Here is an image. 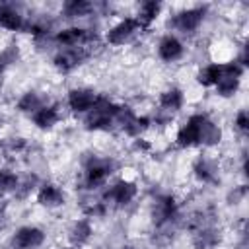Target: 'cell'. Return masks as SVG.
<instances>
[{
  "label": "cell",
  "mask_w": 249,
  "mask_h": 249,
  "mask_svg": "<svg viewBox=\"0 0 249 249\" xmlns=\"http://www.w3.org/2000/svg\"><path fill=\"white\" fill-rule=\"evenodd\" d=\"M95 10V6L88 0H66L62 2L60 14L68 19H78V18H86Z\"/></svg>",
  "instance_id": "ffe728a7"
},
{
  "label": "cell",
  "mask_w": 249,
  "mask_h": 249,
  "mask_svg": "<svg viewBox=\"0 0 249 249\" xmlns=\"http://www.w3.org/2000/svg\"><path fill=\"white\" fill-rule=\"evenodd\" d=\"M47 239V233L43 228L25 224L19 226L12 237H10V249H39Z\"/></svg>",
  "instance_id": "52a82bcc"
},
{
  "label": "cell",
  "mask_w": 249,
  "mask_h": 249,
  "mask_svg": "<svg viewBox=\"0 0 249 249\" xmlns=\"http://www.w3.org/2000/svg\"><path fill=\"white\" fill-rule=\"evenodd\" d=\"M89 51L86 47H72V49H58L53 56V66L60 74H70L74 72L86 58Z\"/></svg>",
  "instance_id": "9c48e42d"
},
{
  "label": "cell",
  "mask_w": 249,
  "mask_h": 249,
  "mask_svg": "<svg viewBox=\"0 0 249 249\" xmlns=\"http://www.w3.org/2000/svg\"><path fill=\"white\" fill-rule=\"evenodd\" d=\"M119 109V103L109 99L107 95L99 93L93 109L84 115V128L89 132H99V130H109V126L115 121V113Z\"/></svg>",
  "instance_id": "7a4b0ae2"
},
{
  "label": "cell",
  "mask_w": 249,
  "mask_h": 249,
  "mask_svg": "<svg viewBox=\"0 0 249 249\" xmlns=\"http://www.w3.org/2000/svg\"><path fill=\"white\" fill-rule=\"evenodd\" d=\"M156 53H158V58L161 62L173 64L185 56V43L179 39V35L165 33L163 37H160V41L156 45Z\"/></svg>",
  "instance_id": "30bf717a"
},
{
  "label": "cell",
  "mask_w": 249,
  "mask_h": 249,
  "mask_svg": "<svg viewBox=\"0 0 249 249\" xmlns=\"http://www.w3.org/2000/svg\"><path fill=\"white\" fill-rule=\"evenodd\" d=\"M142 31L140 23L136 21L134 16H126V18H121L115 25H111L105 35H103V41L111 47H124L128 45L138 33Z\"/></svg>",
  "instance_id": "8992f818"
},
{
  "label": "cell",
  "mask_w": 249,
  "mask_h": 249,
  "mask_svg": "<svg viewBox=\"0 0 249 249\" xmlns=\"http://www.w3.org/2000/svg\"><path fill=\"white\" fill-rule=\"evenodd\" d=\"M161 10H163V4H161V2L148 0V2H142V4L138 6L134 18H136V21L140 23L142 29H148V27H152V23L160 18Z\"/></svg>",
  "instance_id": "e0dca14e"
},
{
  "label": "cell",
  "mask_w": 249,
  "mask_h": 249,
  "mask_svg": "<svg viewBox=\"0 0 249 249\" xmlns=\"http://www.w3.org/2000/svg\"><path fill=\"white\" fill-rule=\"evenodd\" d=\"M29 121L33 123V126L37 128V130H53L60 121H62V113H60V109H58V105H54V103H45L41 109H37L31 117H29Z\"/></svg>",
  "instance_id": "5bb4252c"
},
{
  "label": "cell",
  "mask_w": 249,
  "mask_h": 249,
  "mask_svg": "<svg viewBox=\"0 0 249 249\" xmlns=\"http://www.w3.org/2000/svg\"><path fill=\"white\" fill-rule=\"evenodd\" d=\"M25 25H27V19L25 16L14 8L12 4H0V27L6 29V31H25Z\"/></svg>",
  "instance_id": "2e32d148"
},
{
  "label": "cell",
  "mask_w": 249,
  "mask_h": 249,
  "mask_svg": "<svg viewBox=\"0 0 249 249\" xmlns=\"http://www.w3.org/2000/svg\"><path fill=\"white\" fill-rule=\"evenodd\" d=\"M0 126H2V117H0Z\"/></svg>",
  "instance_id": "f1b7e54d"
},
{
  "label": "cell",
  "mask_w": 249,
  "mask_h": 249,
  "mask_svg": "<svg viewBox=\"0 0 249 249\" xmlns=\"http://www.w3.org/2000/svg\"><path fill=\"white\" fill-rule=\"evenodd\" d=\"M206 6H189L179 10L177 14H173L169 18V27L177 33L183 35H193L195 31L200 29L204 18H206Z\"/></svg>",
  "instance_id": "5b68a950"
},
{
  "label": "cell",
  "mask_w": 249,
  "mask_h": 249,
  "mask_svg": "<svg viewBox=\"0 0 249 249\" xmlns=\"http://www.w3.org/2000/svg\"><path fill=\"white\" fill-rule=\"evenodd\" d=\"M117 249H138V247H136V245H128V243H126V245H121V247H117Z\"/></svg>",
  "instance_id": "484cf974"
},
{
  "label": "cell",
  "mask_w": 249,
  "mask_h": 249,
  "mask_svg": "<svg viewBox=\"0 0 249 249\" xmlns=\"http://www.w3.org/2000/svg\"><path fill=\"white\" fill-rule=\"evenodd\" d=\"M2 224H4V216H2V212H0V230H2Z\"/></svg>",
  "instance_id": "83f0119b"
},
{
  "label": "cell",
  "mask_w": 249,
  "mask_h": 249,
  "mask_svg": "<svg viewBox=\"0 0 249 249\" xmlns=\"http://www.w3.org/2000/svg\"><path fill=\"white\" fill-rule=\"evenodd\" d=\"M19 175L10 167H0V193H18L19 189Z\"/></svg>",
  "instance_id": "603a6c76"
},
{
  "label": "cell",
  "mask_w": 249,
  "mask_h": 249,
  "mask_svg": "<svg viewBox=\"0 0 249 249\" xmlns=\"http://www.w3.org/2000/svg\"><path fill=\"white\" fill-rule=\"evenodd\" d=\"M233 130L245 136L249 132V113L247 109H237L233 115Z\"/></svg>",
  "instance_id": "d4e9b609"
},
{
  "label": "cell",
  "mask_w": 249,
  "mask_h": 249,
  "mask_svg": "<svg viewBox=\"0 0 249 249\" xmlns=\"http://www.w3.org/2000/svg\"><path fill=\"white\" fill-rule=\"evenodd\" d=\"M35 202L47 210H54V208H60L64 202H66V195H64V189L58 185V183H53V181H45L37 187L35 191Z\"/></svg>",
  "instance_id": "8fae6325"
},
{
  "label": "cell",
  "mask_w": 249,
  "mask_h": 249,
  "mask_svg": "<svg viewBox=\"0 0 249 249\" xmlns=\"http://www.w3.org/2000/svg\"><path fill=\"white\" fill-rule=\"evenodd\" d=\"M241 80H243V78H235V76H231V74H224V72H222L218 84L214 86L216 95L222 97V99H230V97L237 95L239 89H241Z\"/></svg>",
  "instance_id": "44dd1931"
},
{
  "label": "cell",
  "mask_w": 249,
  "mask_h": 249,
  "mask_svg": "<svg viewBox=\"0 0 249 249\" xmlns=\"http://www.w3.org/2000/svg\"><path fill=\"white\" fill-rule=\"evenodd\" d=\"M140 189L134 181L126 179V177H119L115 179L111 185H107L103 189V195H101V200L107 204V206H117V208H124L128 204H132L138 196Z\"/></svg>",
  "instance_id": "277c9868"
},
{
  "label": "cell",
  "mask_w": 249,
  "mask_h": 249,
  "mask_svg": "<svg viewBox=\"0 0 249 249\" xmlns=\"http://www.w3.org/2000/svg\"><path fill=\"white\" fill-rule=\"evenodd\" d=\"M185 103H187V95H185V89L179 86H169L158 95V107L161 113H167V115L179 113L185 107Z\"/></svg>",
  "instance_id": "4fadbf2b"
},
{
  "label": "cell",
  "mask_w": 249,
  "mask_h": 249,
  "mask_svg": "<svg viewBox=\"0 0 249 249\" xmlns=\"http://www.w3.org/2000/svg\"><path fill=\"white\" fill-rule=\"evenodd\" d=\"M179 214V202L173 195H160L154 200L152 206V218L156 226H167L171 224Z\"/></svg>",
  "instance_id": "7c38bea8"
},
{
  "label": "cell",
  "mask_w": 249,
  "mask_h": 249,
  "mask_svg": "<svg viewBox=\"0 0 249 249\" xmlns=\"http://www.w3.org/2000/svg\"><path fill=\"white\" fill-rule=\"evenodd\" d=\"M115 171V163L109 158H91L82 171V187L86 191H97L107 185Z\"/></svg>",
  "instance_id": "3957f363"
},
{
  "label": "cell",
  "mask_w": 249,
  "mask_h": 249,
  "mask_svg": "<svg viewBox=\"0 0 249 249\" xmlns=\"http://www.w3.org/2000/svg\"><path fill=\"white\" fill-rule=\"evenodd\" d=\"M60 249H82V247H74V245H66V247H60Z\"/></svg>",
  "instance_id": "4316f807"
},
{
  "label": "cell",
  "mask_w": 249,
  "mask_h": 249,
  "mask_svg": "<svg viewBox=\"0 0 249 249\" xmlns=\"http://www.w3.org/2000/svg\"><path fill=\"white\" fill-rule=\"evenodd\" d=\"M45 103H47V99H45L39 91L29 89V91H25V93L19 95V99L16 101V109H18L19 113H25V115L31 117V115H33L37 109H41Z\"/></svg>",
  "instance_id": "d6986e66"
},
{
  "label": "cell",
  "mask_w": 249,
  "mask_h": 249,
  "mask_svg": "<svg viewBox=\"0 0 249 249\" xmlns=\"http://www.w3.org/2000/svg\"><path fill=\"white\" fill-rule=\"evenodd\" d=\"M216 163L210 160V158H206V156H198L196 160H195V163H193V173H195V177L200 181V183H212V181H216Z\"/></svg>",
  "instance_id": "7402d4cb"
},
{
  "label": "cell",
  "mask_w": 249,
  "mask_h": 249,
  "mask_svg": "<svg viewBox=\"0 0 249 249\" xmlns=\"http://www.w3.org/2000/svg\"><path fill=\"white\" fill-rule=\"evenodd\" d=\"M224 138L222 126L204 111L191 113L175 132V146L189 148H216Z\"/></svg>",
  "instance_id": "6da1fadb"
},
{
  "label": "cell",
  "mask_w": 249,
  "mask_h": 249,
  "mask_svg": "<svg viewBox=\"0 0 249 249\" xmlns=\"http://www.w3.org/2000/svg\"><path fill=\"white\" fill-rule=\"evenodd\" d=\"M220 76H222V62H208V64H202L196 70L195 80H196V84L200 88L210 89V88H214L218 84Z\"/></svg>",
  "instance_id": "ac0fdd59"
},
{
  "label": "cell",
  "mask_w": 249,
  "mask_h": 249,
  "mask_svg": "<svg viewBox=\"0 0 249 249\" xmlns=\"http://www.w3.org/2000/svg\"><path fill=\"white\" fill-rule=\"evenodd\" d=\"M19 56H21V51L16 43H10V45L2 47L0 49V74L4 70H8L12 64H16L19 60Z\"/></svg>",
  "instance_id": "cb8c5ba5"
},
{
  "label": "cell",
  "mask_w": 249,
  "mask_h": 249,
  "mask_svg": "<svg viewBox=\"0 0 249 249\" xmlns=\"http://www.w3.org/2000/svg\"><path fill=\"white\" fill-rule=\"evenodd\" d=\"M97 97H99V93L91 88H86V86L70 88L66 93V107L74 115H88L93 109Z\"/></svg>",
  "instance_id": "ba28073f"
},
{
  "label": "cell",
  "mask_w": 249,
  "mask_h": 249,
  "mask_svg": "<svg viewBox=\"0 0 249 249\" xmlns=\"http://www.w3.org/2000/svg\"><path fill=\"white\" fill-rule=\"evenodd\" d=\"M93 237V224L89 218H76L68 228V241L74 247H84Z\"/></svg>",
  "instance_id": "9a60e30c"
}]
</instances>
